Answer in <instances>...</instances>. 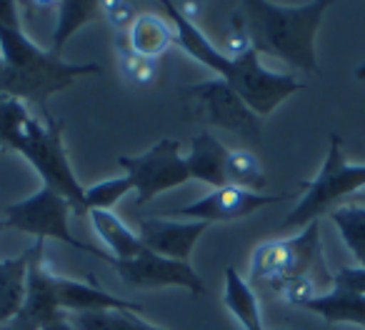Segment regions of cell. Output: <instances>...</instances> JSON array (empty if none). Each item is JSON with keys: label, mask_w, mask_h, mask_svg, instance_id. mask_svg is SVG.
<instances>
[{"label": "cell", "mask_w": 365, "mask_h": 330, "mask_svg": "<svg viewBox=\"0 0 365 330\" xmlns=\"http://www.w3.org/2000/svg\"><path fill=\"white\" fill-rule=\"evenodd\" d=\"M101 73L98 63H66L61 53L36 46L21 31L18 3L0 0V93L46 113L51 96L71 88L78 78Z\"/></svg>", "instance_id": "obj_1"}, {"label": "cell", "mask_w": 365, "mask_h": 330, "mask_svg": "<svg viewBox=\"0 0 365 330\" xmlns=\"http://www.w3.org/2000/svg\"><path fill=\"white\" fill-rule=\"evenodd\" d=\"M66 123L43 113V120L31 113V105L0 93V148L16 150L41 175L43 185L56 190L71 203L73 213L86 215V190L78 183L63 145Z\"/></svg>", "instance_id": "obj_2"}, {"label": "cell", "mask_w": 365, "mask_h": 330, "mask_svg": "<svg viewBox=\"0 0 365 330\" xmlns=\"http://www.w3.org/2000/svg\"><path fill=\"white\" fill-rule=\"evenodd\" d=\"M165 13L173 23V31H175V46L188 53L193 61L210 68L220 81L228 83L258 118L270 115L285 98L305 88V83L290 73L268 71L253 48L238 58H228L198 31V26L190 18L182 16L170 0L165 3Z\"/></svg>", "instance_id": "obj_3"}, {"label": "cell", "mask_w": 365, "mask_h": 330, "mask_svg": "<svg viewBox=\"0 0 365 330\" xmlns=\"http://www.w3.org/2000/svg\"><path fill=\"white\" fill-rule=\"evenodd\" d=\"M330 0H313L308 6H275L268 0H245L240 18L253 51L273 56L293 71L315 73V36Z\"/></svg>", "instance_id": "obj_4"}, {"label": "cell", "mask_w": 365, "mask_h": 330, "mask_svg": "<svg viewBox=\"0 0 365 330\" xmlns=\"http://www.w3.org/2000/svg\"><path fill=\"white\" fill-rule=\"evenodd\" d=\"M330 278L325 268L320 220H313L298 235L280 240H265L250 255V280H265L273 290H280L298 278Z\"/></svg>", "instance_id": "obj_5"}, {"label": "cell", "mask_w": 365, "mask_h": 330, "mask_svg": "<svg viewBox=\"0 0 365 330\" xmlns=\"http://www.w3.org/2000/svg\"><path fill=\"white\" fill-rule=\"evenodd\" d=\"M363 188H365V163L363 165H353V163L345 160L343 143L333 133L330 135L328 155H325L318 175L310 183H303L300 200L283 218V228L285 230L305 228L313 220H320V215L343 205L345 198H350V195H355Z\"/></svg>", "instance_id": "obj_6"}, {"label": "cell", "mask_w": 365, "mask_h": 330, "mask_svg": "<svg viewBox=\"0 0 365 330\" xmlns=\"http://www.w3.org/2000/svg\"><path fill=\"white\" fill-rule=\"evenodd\" d=\"M71 213H73L71 203L63 195H58L56 190L41 185L33 195L8 205L6 213H3V220H0V228H11L18 230V233L36 235V240H46V238L61 240V243L71 245V248L81 250V253H91L96 258H101L103 263H110L113 258L106 250L83 243V240H78L71 233V228H68V215Z\"/></svg>", "instance_id": "obj_7"}, {"label": "cell", "mask_w": 365, "mask_h": 330, "mask_svg": "<svg viewBox=\"0 0 365 330\" xmlns=\"http://www.w3.org/2000/svg\"><path fill=\"white\" fill-rule=\"evenodd\" d=\"M118 165L130 178L138 205H148L155 195L190 180L185 158L180 155V143L173 138H163L140 155H118Z\"/></svg>", "instance_id": "obj_8"}, {"label": "cell", "mask_w": 365, "mask_h": 330, "mask_svg": "<svg viewBox=\"0 0 365 330\" xmlns=\"http://www.w3.org/2000/svg\"><path fill=\"white\" fill-rule=\"evenodd\" d=\"M185 98H195L200 115L208 125H218L250 143L263 140V120L245 105V100L220 78L195 83L185 91Z\"/></svg>", "instance_id": "obj_9"}, {"label": "cell", "mask_w": 365, "mask_h": 330, "mask_svg": "<svg viewBox=\"0 0 365 330\" xmlns=\"http://www.w3.org/2000/svg\"><path fill=\"white\" fill-rule=\"evenodd\" d=\"M123 285L135 290H158V288H182L193 295H205V283L190 263L170 260L155 255L150 250H143L140 255L130 260H115L110 263Z\"/></svg>", "instance_id": "obj_10"}, {"label": "cell", "mask_w": 365, "mask_h": 330, "mask_svg": "<svg viewBox=\"0 0 365 330\" xmlns=\"http://www.w3.org/2000/svg\"><path fill=\"white\" fill-rule=\"evenodd\" d=\"M295 198V193H250V190L235 188V185H225L213 193L203 195L200 200L190 205H180V208H168L163 210V218H180V220H200V223H225V220H238L248 218L250 213L268 205L283 203V200Z\"/></svg>", "instance_id": "obj_11"}, {"label": "cell", "mask_w": 365, "mask_h": 330, "mask_svg": "<svg viewBox=\"0 0 365 330\" xmlns=\"http://www.w3.org/2000/svg\"><path fill=\"white\" fill-rule=\"evenodd\" d=\"M66 318L58 308L56 298V270L46 260L43 253V240H36L28 265V285L23 308L18 310L16 318L8 323L11 330H43L46 325Z\"/></svg>", "instance_id": "obj_12"}, {"label": "cell", "mask_w": 365, "mask_h": 330, "mask_svg": "<svg viewBox=\"0 0 365 330\" xmlns=\"http://www.w3.org/2000/svg\"><path fill=\"white\" fill-rule=\"evenodd\" d=\"M205 230H208V223H200V220L163 218V215L143 218L138 223L143 248L163 258L180 260V263H190L195 243L203 238Z\"/></svg>", "instance_id": "obj_13"}, {"label": "cell", "mask_w": 365, "mask_h": 330, "mask_svg": "<svg viewBox=\"0 0 365 330\" xmlns=\"http://www.w3.org/2000/svg\"><path fill=\"white\" fill-rule=\"evenodd\" d=\"M56 298L63 315H81V313H103V310H133L140 313L135 303L125 298H118L113 293H106L103 288H96V283H83L76 278L56 273Z\"/></svg>", "instance_id": "obj_14"}, {"label": "cell", "mask_w": 365, "mask_h": 330, "mask_svg": "<svg viewBox=\"0 0 365 330\" xmlns=\"http://www.w3.org/2000/svg\"><path fill=\"white\" fill-rule=\"evenodd\" d=\"M225 160H228V148L210 133H200L190 143V153L185 155V165H188L190 178L203 180V183L213 185L215 190L225 188Z\"/></svg>", "instance_id": "obj_15"}, {"label": "cell", "mask_w": 365, "mask_h": 330, "mask_svg": "<svg viewBox=\"0 0 365 330\" xmlns=\"http://www.w3.org/2000/svg\"><path fill=\"white\" fill-rule=\"evenodd\" d=\"M33 245L23 250V255L0 260V328L8 325L18 315L26 300L28 265H31Z\"/></svg>", "instance_id": "obj_16"}, {"label": "cell", "mask_w": 365, "mask_h": 330, "mask_svg": "<svg viewBox=\"0 0 365 330\" xmlns=\"http://www.w3.org/2000/svg\"><path fill=\"white\" fill-rule=\"evenodd\" d=\"M91 223L96 228L98 238L106 243L108 255L115 260H130L135 255H140L143 250V240L130 225L123 218H118L113 210H91Z\"/></svg>", "instance_id": "obj_17"}, {"label": "cell", "mask_w": 365, "mask_h": 330, "mask_svg": "<svg viewBox=\"0 0 365 330\" xmlns=\"http://www.w3.org/2000/svg\"><path fill=\"white\" fill-rule=\"evenodd\" d=\"M170 46H175V31L155 13H143L128 28V48L143 58L155 61L170 51Z\"/></svg>", "instance_id": "obj_18"}, {"label": "cell", "mask_w": 365, "mask_h": 330, "mask_svg": "<svg viewBox=\"0 0 365 330\" xmlns=\"http://www.w3.org/2000/svg\"><path fill=\"white\" fill-rule=\"evenodd\" d=\"M223 303L233 313V318L243 325V330H265L263 315H260V303L250 283L233 268H225L223 280Z\"/></svg>", "instance_id": "obj_19"}, {"label": "cell", "mask_w": 365, "mask_h": 330, "mask_svg": "<svg viewBox=\"0 0 365 330\" xmlns=\"http://www.w3.org/2000/svg\"><path fill=\"white\" fill-rule=\"evenodd\" d=\"M305 310L318 313L325 323H353L365 328V295L350 293L343 288H333L325 295H315Z\"/></svg>", "instance_id": "obj_20"}, {"label": "cell", "mask_w": 365, "mask_h": 330, "mask_svg": "<svg viewBox=\"0 0 365 330\" xmlns=\"http://www.w3.org/2000/svg\"><path fill=\"white\" fill-rule=\"evenodd\" d=\"M101 18H103V3H96V0H66V3H58V26L53 31L51 51L61 53L66 41L78 28L88 26L93 21H101Z\"/></svg>", "instance_id": "obj_21"}, {"label": "cell", "mask_w": 365, "mask_h": 330, "mask_svg": "<svg viewBox=\"0 0 365 330\" xmlns=\"http://www.w3.org/2000/svg\"><path fill=\"white\" fill-rule=\"evenodd\" d=\"M330 220L338 228L345 248L353 253V258L365 268V205L360 203H343L330 210Z\"/></svg>", "instance_id": "obj_22"}, {"label": "cell", "mask_w": 365, "mask_h": 330, "mask_svg": "<svg viewBox=\"0 0 365 330\" xmlns=\"http://www.w3.org/2000/svg\"><path fill=\"white\" fill-rule=\"evenodd\" d=\"M225 180L228 185L235 188L250 190V193H260L268 183V175L263 170V163L255 153L250 150H228V160H225Z\"/></svg>", "instance_id": "obj_23"}, {"label": "cell", "mask_w": 365, "mask_h": 330, "mask_svg": "<svg viewBox=\"0 0 365 330\" xmlns=\"http://www.w3.org/2000/svg\"><path fill=\"white\" fill-rule=\"evenodd\" d=\"M78 330H165L140 318L133 310H103V313L66 315Z\"/></svg>", "instance_id": "obj_24"}, {"label": "cell", "mask_w": 365, "mask_h": 330, "mask_svg": "<svg viewBox=\"0 0 365 330\" xmlns=\"http://www.w3.org/2000/svg\"><path fill=\"white\" fill-rule=\"evenodd\" d=\"M130 190H133V183L128 175H123V178H108V180H101V183L91 185V188H86L88 213H91V210H110L113 205L125 193H130Z\"/></svg>", "instance_id": "obj_25"}, {"label": "cell", "mask_w": 365, "mask_h": 330, "mask_svg": "<svg viewBox=\"0 0 365 330\" xmlns=\"http://www.w3.org/2000/svg\"><path fill=\"white\" fill-rule=\"evenodd\" d=\"M118 58H120V71L133 86H150L158 76V63L150 58H143L138 53H133L130 48L118 46Z\"/></svg>", "instance_id": "obj_26"}, {"label": "cell", "mask_w": 365, "mask_h": 330, "mask_svg": "<svg viewBox=\"0 0 365 330\" xmlns=\"http://www.w3.org/2000/svg\"><path fill=\"white\" fill-rule=\"evenodd\" d=\"M315 285H318V280H313V278H298V280H290L288 285H283L278 293H280V298H283L288 305H298V308H305V305H308L310 300L318 295Z\"/></svg>", "instance_id": "obj_27"}, {"label": "cell", "mask_w": 365, "mask_h": 330, "mask_svg": "<svg viewBox=\"0 0 365 330\" xmlns=\"http://www.w3.org/2000/svg\"><path fill=\"white\" fill-rule=\"evenodd\" d=\"M250 38H248V31H245V23L240 18V13L235 11L230 16V31H228V38H225V56L228 58H238L243 53L250 51Z\"/></svg>", "instance_id": "obj_28"}, {"label": "cell", "mask_w": 365, "mask_h": 330, "mask_svg": "<svg viewBox=\"0 0 365 330\" xmlns=\"http://www.w3.org/2000/svg\"><path fill=\"white\" fill-rule=\"evenodd\" d=\"M103 18H106L115 31H125V28L133 26V21L138 18V13H135V6H133V3L106 0V3H103Z\"/></svg>", "instance_id": "obj_29"}, {"label": "cell", "mask_w": 365, "mask_h": 330, "mask_svg": "<svg viewBox=\"0 0 365 330\" xmlns=\"http://www.w3.org/2000/svg\"><path fill=\"white\" fill-rule=\"evenodd\" d=\"M333 288L365 295V268H340L338 273H333Z\"/></svg>", "instance_id": "obj_30"}, {"label": "cell", "mask_w": 365, "mask_h": 330, "mask_svg": "<svg viewBox=\"0 0 365 330\" xmlns=\"http://www.w3.org/2000/svg\"><path fill=\"white\" fill-rule=\"evenodd\" d=\"M43 330H78V328H76V325H73L68 318H61V320H56V323L46 325Z\"/></svg>", "instance_id": "obj_31"}, {"label": "cell", "mask_w": 365, "mask_h": 330, "mask_svg": "<svg viewBox=\"0 0 365 330\" xmlns=\"http://www.w3.org/2000/svg\"><path fill=\"white\" fill-rule=\"evenodd\" d=\"M0 330H11V328H8V325H3V328H0Z\"/></svg>", "instance_id": "obj_32"}]
</instances>
